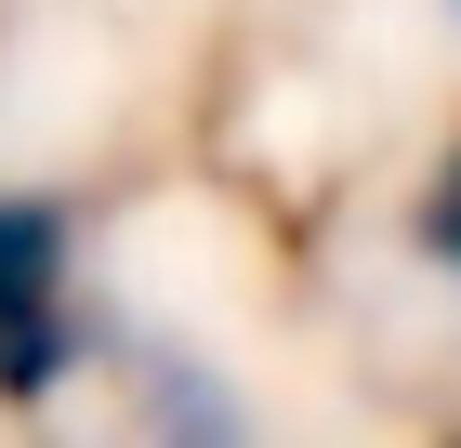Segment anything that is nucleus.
<instances>
[{
  "label": "nucleus",
  "mask_w": 461,
  "mask_h": 448,
  "mask_svg": "<svg viewBox=\"0 0 461 448\" xmlns=\"http://www.w3.org/2000/svg\"><path fill=\"white\" fill-rule=\"evenodd\" d=\"M79 370V238L53 198H0V409L67 396Z\"/></svg>",
  "instance_id": "f257e3e1"
},
{
  "label": "nucleus",
  "mask_w": 461,
  "mask_h": 448,
  "mask_svg": "<svg viewBox=\"0 0 461 448\" xmlns=\"http://www.w3.org/2000/svg\"><path fill=\"white\" fill-rule=\"evenodd\" d=\"M145 422H158V448H250L238 396H212L198 370H158V396H145Z\"/></svg>",
  "instance_id": "f03ea898"
},
{
  "label": "nucleus",
  "mask_w": 461,
  "mask_h": 448,
  "mask_svg": "<svg viewBox=\"0 0 461 448\" xmlns=\"http://www.w3.org/2000/svg\"><path fill=\"white\" fill-rule=\"evenodd\" d=\"M409 251L461 277V119H448V145H435V172H422V198H409Z\"/></svg>",
  "instance_id": "7ed1b4c3"
},
{
  "label": "nucleus",
  "mask_w": 461,
  "mask_h": 448,
  "mask_svg": "<svg viewBox=\"0 0 461 448\" xmlns=\"http://www.w3.org/2000/svg\"><path fill=\"white\" fill-rule=\"evenodd\" d=\"M448 448H461V435H448Z\"/></svg>",
  "instance_id": "20e7f679"
}]
</instances>
